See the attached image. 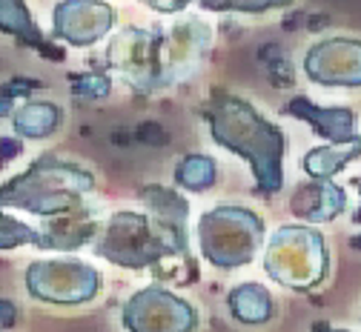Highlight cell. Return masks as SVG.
<instances>
[{"label":"cell","instance_id":"cell-1","mask_svg":"<svg viewBox=\"0 0 361 332\" xmlns=\"http://www.w3.org/2000/svg\"><path fill=\"white\" fill-rule=\"evenodd\" d=\"M138 201L149 212L121 209L112 212L101 226L95 241V255L123 266V269H149L166 258L190 252V201L169 186H144Z\"/></svg>","mask_w":361,"mask_h":332},{"label":"cell","instance_id":"cell-2","mask_svg":"<svg viewBox=\"0 0 361 332\" xmlns=\"http://www.w3.org/2000/svg\"><path fill=\"white\" fill-rule=\"evenodd\" d=\"M212 43V29L204 20H180L172 29L126 26L109 46V66L138 92L152 94L190 78Z\"/></svg>","mask_w":361,"mask_h":332},{"label":"cell","instance_id":"cell-3","mask_svg":"<svg viewBox=\"0 0 361 332\" xmlns=\"http://www.w3.org/2000/svg\"><path fill=\"white\" fill-rule=\"evenodd\" d=\"M201 118L209 123L212 140L244 158L255 178V192L273 198L284 189V155L287 135L281 126L267 121L247 98L230 89H212L201 104Z\"/></svg>","mask_w":361,"mask_h":332},{"label":"cell","instance_id":"cell-4","mask_svg":"<svg viewBox=\"0 0 361 332\" xmlns=\"http://www.w3.org/2000/svg\"><path fill=\"white\" fill-rule=\"evenodd\" d=\"M95 189L89 169L58 155H40L26 172L0 186V204L26 209L40 218H61L83 209V198Z\"/></svg>","mask_w":361,"mask_h":332},{"label":"cell","instance_id":"cell-5","mask_svg":"<svg viewBox=\"0 0 361 332\" xmlns=\"http://www.w3.org/2000/svg\"><path fill=\"white\" fill-rule=\"evenodd\" d=\"M264 232V218L252 209L221 204L198 218V250L215 269H238L255 261Z\"/></svg>","mask_w":361,"mask_h":332},{"label":"cell","instance_id":"cell-6","mask_svg":"<svg viewBox=\"0 0 361 332\" xmlns=\"http://www.w3.org/2000/svg\"><path fill=\"white\" fill-rule=\"evenodd\" d=\"M264 272L281 287L295 293H310L327 278L330 272V252L324 244V235L284 223L269 235V244L264 252Z\"/></svg>","mask_w":361,"mask_h":332},{"label":"cell","instance_id":"cell-7","mask_svg":"<svg viewBox=\"0 0 361 332\" xmlns=\"http://www.w3.org/2000/svg\"><path fill=\"white\" fill-rule=\"evenodd\" d=\"M26 290L43 304H89L101 290V272L78 258L32 261L26 269Z\"/></svg>","mask_w":361,"mask_h":332},{"label":"cell","instance_id":"cell-8","mask_svg":"<svg viewBox=\"0 0 361 332\" xmlns=\"http://www.w3.org/2000/svg\"><path fill=\"white\" fill-rule=\"evenodd\" d=\"M121 324L129 332H195L198 309L172 290L152 283L123 304Z\"/></svg>","mask_w":361,"mask_h":332},{"label":"cell","instance_id":"cell-9","mask_svg":"<svg viewBox=\"0 0 361 332\" xmlns=\"http://www.w3.org/2000/svg\"><path fill=\"white\" fill-rule=\"evenodd\" d=\"M304 75L319 86H361V40L355 37H327L310 46L304 55Z\"/></svg>","mask_w":361,"mask_h":332},{"label":"cell","instance_id":"cell-10","mask_svg":"<svg viewBox=\"0 0 361 332\" xmlns=\"http://www.w3.org/2000/svg\"><path fill=\"white\" fill-rule=\"evenodd\" d=\"M115 23V9L92 0H63L52 9V37L69 46H92Z\"/></svg>","mask_w":361,"mask_h":332},{"label":"cell","instance_id":"cell-11","mask_svg":"<svg viewBox=\"0 0 361 332\" xmlns=\"http://www.w3.org/2000/svg\"><path fill=\"white\" fill-rule=\"evenodd\" d=\"M284 115H290L301 123H310V129L333 147L353 144V140L361 137L355 129L358 115L350 106H319L315 101H310L307 94H293L284 104Z\"/></svg>","mask_w":361,"mask_h":332},{"label":"cell","instance_id":"cell-12","mask_svg":"<svg viewBox=\"0 0 361 332\" xmlns=\"http://www.w3.org/2000/svg\"><path fill=\"white\" fill-rule=\"evenodd\" d=\"M344 209H347V192L338 183H330V180L301 183L290 195V212L310 223L336 221Z\"/></svg>","mask_w":361,"mask_h":332},{"label":"cell","instance_id":"cell-13","mask_svg":"<svg viewBox=\"0 0 361 332\" xmlns=\"http://www.w3.org/2000/svg\"><path fill=\"white\" fill-rule=\"evenodd\" d=\"M40 232H43V250L69 252V250L83 247L86 241H92V235L101 232V229H98L95 212L83 207L72 215H61L55 223H47Z\"/></svg>","mask_w":361,"mask_h":332},{"label":"cell","instance_id":"cell-14","mask_svg":"<svg viewBox=\"0 0 361 332\" xmlns=\"http://www.w3.org/2000/svg\"><path fill=\"white\" fill-rule=\"evenodd\" d=\"M227 309L235 321L247 324V326H261L276 315V304L267 287L261 283H241L227 293Z\"/></svg>","mask_w":361,"mask_h":332},{"label":"cell","instance_id":"cell-15","mask_svg":"<svg viewBox=\"0 0 361 332\" xmlns=\"http://www.w3.org/2000/svg\"><path fill=\"white\" fill-rule=\"evenodd\" d=\"M63 126V109L52 101H29L12 115V129L20 137L43 140Z\"/></svg>","mask_w":361,"mask_h":332},{"label":"cell","instance_id":"cell-16","mask_svg":"<svg viewBox=\"0 0 361 332\" xmlns=\"http://www.w3.org/2000/svg\"><path fill=\"white\" fill-rule=\"evenodd\" d=\"M0 29L12 35L18 40V46H29V49H37L40 55H47L52 61H61L58 55L49 52L47 37L40 35L37 23L32 20L26 4H20V0H4V4H0Z\"/></svg>","mask_w":361,"mask_h":332},{"label":"cell","instance_id":"cell-17","mask_svg":"<svg viewBox=\"0 0 361 332\" xmlns=\"http://www.w3.org/2000/svg\"><path fill=\"white\" fill-rule=\"evenodd\" d=\"M355 158H361V137L353 144H341V147H315L301 158V169L312 178V180H333V175H338L341 169H347Z\"/></svg>","mask_w":361,"mask_h":332},{"label":"cell","instance_id":"cell-18","mask_svg":"<svg viewBox=\"0 0 361 332\" xmlns=\"http://www.w3.org/2000/svg\"><path fill=\"white\" fill-rule=\"evenodd\" d=\"M172 178H175V186H180V189H190V192H207V189H212V183L218 180V164L209 155L192 152V155H184L178 161Z\"/></svg>","mask_w":361,"mask_h":332},{"label":"cell","instance_id":"cell-19","mask_svg":"<svg viewBox=\"0 0 361 332\" xmlns=\"http://www.w3.org/2000/svg\"><path fill=\"white\" fill-rule=\"evenodd\" d=\"M20 244H35V247H43V232L40 229H32L20 221H15L12 215H0V250H15Z\"/></svg>","mask_w":361,"mask_h":332},{"label":"cell","instance_id":"cell-20","mask_svg":"<svg viewBox=\"0 0 361 332\" xmlns=\"http://www.w3.org/2000/svg\"><path fill=\"white\" fill-rule=\"evenodd\" d=\"M69 86L78 98H106L112 92V78L106 72H69Z\"/></svg>","mask_w":361,"mask_h":332},{"label":"cell","instance_id":"cell-21","mask_svg":"<svg viewBox=\"0 0 361 332\" xmlns=\"http://www.w3.org/2000/svg\"><path fill=\"white\" fill-rule=\"evenodd\" d=\"M281 4H201V9L209 12H269V9H279Z\"/></svg>","mask_w":361,"mask_h":332},{"label":"cell","instance_id":"cell-22","mask_svg":"<svg viewBox=\"0 0 361 332\" xmlns=\"http://www.w3.org/2000/svg\"><path fill=\"white\" fill-rule=\"evenodd\" d=\"M43 83L40 80H32V78H18V80H12V83H6L4 86V104H9V98L15 101V98H20V94H29V92H35V89H40Z\"/></svg>","mask_w":361,"mask_h":332},{"label":"cell","instance_id":"cell-23","mask_svg":"<svg viewBox=\"0 0 361 332\" xmlns=\"http://www.w3.org/2000/svg\"><path fill=\"white\" fill-rule=\"evenodd\" d=\"M0 307H4V321H0V326H4V329L15 326V307L9 304V298H4V301H0Z\"/></svg>","mask_w":361,"mask_h":332},{"label":"cell","instance_id":"cell-24","mask_svg":"<svg viewBox=\"0 0 361 332\" xmlns=\"http://www.w3.org/2000/svg\"><path fill=\"white\" fill-rule=\"evenodd\" d=\"M20 152V144L15 137H9V135H4V161H9V158H15Z\"/></svg>","mask_w":361,"mask_h":332},{"label":"cell","instance_id":"cell-25","mask_svg":"<svg viewBox=\"0 0 361 332\" xmlns=\"http://www.w3.org/2000/svg\"><path fill=\"white\" fill-rule=\"evenodd\" d=\"M350 183H353V189L358 192V209L353 212V223H361V175H358V178H353Z\"/></svg>","mask_w":361,"mask_h":332},{"label":"cell","instance_id":"cell-26","mask_svg":"<svg viewBox=\"0 0 361 332\" xmlns=\"http://www.w3.org/2000/svg\"><path fill=\"white\" fill-rule=\"evenodd\" d=\"M149 6L158 12H184L187 9V4H149Z\"/></svg>","mask_w":361,"mask_h":332},{"label":"cell","instance_id":"cell-27","mask_svg":"<svg viewBox=\"0 0 361 332\" xmlns=\"http://www.w3.org/2000/svg\"><path fill=\"white\" fill-rule=\"evenodd\" d=\"M312 332H350V329H338V326H330V324H324V321H319L312 326Z\"/></svg>","mask_w":361,"mask_h":332},{"label":"cell","instance_id":"cell-28","mask_svg":"<svg viewBox=\"0 0 361 332\" xmlns=\"http://www.w3.org/2000/svg\"><path fill=\"white\" fill-rule=\"evenodd\" d=\"M350 247L361 252V232H358V235H353V238H350Z\"/></svg>","mask_w":361,"mask_h":332}]
</instances>
